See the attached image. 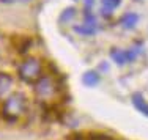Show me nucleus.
<instances>
[{"mask_svg": "<svg viewBox=\"0 0 148 140\" xmlns=\"http://www.w3.org/2000/svg\"><path fill=\"white\" fill-rule=\"evenodd\" d=\"M121 3V0H103V6H101V13L103 16H107L110 17L112 16V11Z\"/></svg>", "mask_w": 148, "mask_h": 140, "instance_id": "1a4fd4ad", "label": "nucleus"}, {"mask_svg": "<svg viewBox=\"0 0 148 140\" xmlns=\"http://www.w3.org/2000/svg\"><path fill=\"white\" fill-rule=\"evenodd\" d=\"M99 80H101V76L98 74L96 71H87L85 74L82 76V82H84V85H87V87H96L98 83H99Z\"/></svg>", "mask_w": 148, "mask_h": 140, "instance_id": "6e6552de", "label": "nucleus"}, {"mask_svg": "<svg viewBox=\"0 0 148 140\" xmlns=\"http://www.w3.org/2000/svg\"><path fill=\"white\" fill-rule=\"evenodd\" d=\"M27 112V98L24 93L17 92L6 98L2 104V115L6 121H17Z\"/></svg>", "mask_w": 148, "mask_h": 140, "instance_id": "f03ea898", "label": "nucleus"}, {"mask_svg": "<svg viewBox=\"0 0 148 140\" xmlns=\"http://www.w3.org/2000/svg\"><path fill=\"white\" fill-rule=\"evenodd\" d=\"M137 2H139V0H137Z\"/></svg>", "mask_w": 148, "mask_h": 140, "instance_id": "4468645a", "label": "nucleus"}, {"mask_svg": "<svg viewBox=\"0 0 148 140\" xmlns=\"http://www.w3.org/2000/svg\"><path fill=\"white\" fill-rule=\"evenodd\" d=\"M137 22H139V14H137V13H126V14L120 19L121 27H123V29H126V30L134 29V27L137 25Z\"/></svg>", "mask_w": 148, "mask_h": 140, "instance_id": "39448f33", "label": "nucleus"}, {"mask_svg": "<svg viewBox=\"0 0 148 140\" xmlns=\"http://www.w3.org/2000/svg\"><path fill=\"white\" fill-rule=\"evenodd\" d=\"M74 31L79 35H84V36H93L98 31V25H90V24L84 22L79 24V25H74Z\"/></svg>", "mask_w": 148, "mask_h": 140, "instance_id": "0eeeda50", "label": "nucleus"}, {"mask_svg": "<svg viewBox=\"0 0 148 140\" xmlns=\"http://www.w3.org/2000/svg\"><path fill=\"white\" fill-rule=\"evenodd\" d=\"M110 57H112V60L117 63L118 66H125L126 63H128L126 51H121V49H112V51H110Z\"/></svg>", "mask_w": 148, "mask_h": 140, "instance_id": "9d476101", "label": "nucleus"}, {"mask_svg": "<svg viewBox=\"0 0 148 140\" xmlns=\"http://www.w3.org/2000/svg\"><path fill=\"white\" fill-rule=\"evenodd\" d=\"M43 61L38 57H27L17 66V76L25 83H36L43 76Z\"/></svg>", "mask_w": 148, "mask_h": 140, "instance_id": "7ed1b4c3", "label": "nucleus"}, {"mask_svg": "<svg viewBox=\"0 0 148 140\" xmlns=\"http://www.w3.org/2000/svg\"><path fill=\"white\" fill-rule=\"evenodd\" d=\"M95 2H96V0H85V2H84V8H85V11H91V10H93Z\"/></svg>", "mask_w": 148, "mask_h": 140, "instance_id": "f8f14e48", "label": "nucleus"}, {"mask_svg": "<svg viewBox=\"0 0 148 140\" xmlns=\"http://www.w3.org/2000/svg\"><path fill=\"white\" fill-rule=\"evenodd\" d=\"M13 85L14 80L8 72H0V99L5 101L13 94Z\"/></svg>", "mask_w": 148, "mask_h": 140, "instance_id": "20e7f679", "label": "nucleus"}, {"mask_svg": "<svg viewBox=\"0 0 148 140\" xmlns=\"http://www.w3.org/2000/svg\"><path fill=\"white\" fill-rule=\"evenodd\" d=\"M35 96L43 104H52L58 98V93L62 92V87L58 83L57 76L54 74H43L36 83H33Z\"/></svg>", "mask_w": 148, "mask_h": 140, "instance_id": "f257e3e1", "label": "nucleus"}, {"mask_svg": "<svg viewBox=\"0 0 148 140\" xmlns=\"http://www.w3.org/2000/svg\"><path fill=\"white\" fill-rule=\"evenodd\" d=\"M101 69H106V71H107V69H109V66H107V65H101Z\"/></svg>", "mask_w": 148, "mask_h": 140, "instance_id": "ddd939ff", "label": "nucleus"}, {"mask_svg": "<svg viewBox=\"0 0 148 140\" xmlns=\"http://www.w3.org/2000/svg\"><path fill=\"white\" fill-rule=\"evenodd\" d=\"M132 104L136 106V109L139 110L140 113H143L145 117H148V102L140 93H134L132 94Z\"/></svg>", "mask_w": 148, "mask_h": 140, "instance_id": "423d86ee", "label": "nucleus"}, {"mask_svg": "<svg viewBox=\"0 0 148 140\" xmlns=\"http://www.w3.org/2000/svg\"><path fill=\"white\" fill-rule=\"evenodd\" d=\"M76 16H77V10L74 8V6H68V8H65V10H63V13L60 14L58 22L60 24H68V22H71Z\"/></svg>", "mask_w": 148, "mask_h": 140, "instance_id": "9b49d317", "label": "nucleus"}]
</instances>
